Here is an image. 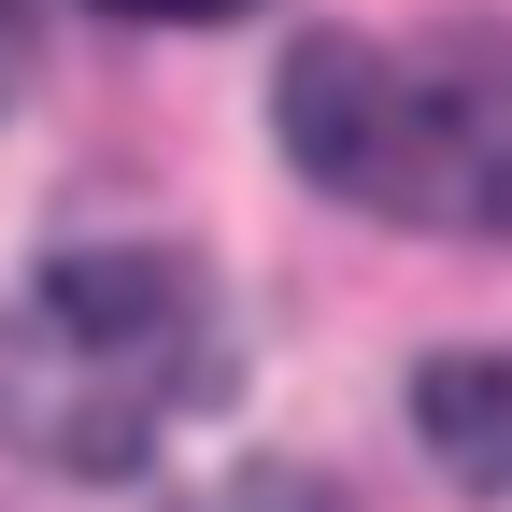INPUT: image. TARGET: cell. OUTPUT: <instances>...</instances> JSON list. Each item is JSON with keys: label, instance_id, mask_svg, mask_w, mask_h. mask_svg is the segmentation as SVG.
<instances>
[{"label": "cell", "instance_id": "277c9868", "mask_svg": "<svg viewBox=\"0 0 512 512\" xmlns=\"http://www.w3.org/2000/svg\"><path fill=\"white\" fill-rule=\"evenodd\" d=\"M100 15H157V29H214V15H256V0H100Z\"/></svg>", "mask_w": 512, "mask_h": 512}, {"label": "cell", "instance_id": "7a4b0ae2", "mask_svg": "<svg viewBox=\"0 0 512 512\" xmlns=\"http://www.w3.org/2000/svg\"><path fill=\"white\" fill-rule=\"evenodd\" d=\"M214 399V285L171 242H72L0 299V456L128 484Z\"/></svg>", "mask_w": 512, "mask_h": 512}, {"label": "cell", "instance_id": "6da1fadb", "mask_svg": "<svg viewBox=\"0 0 512 512\" xmlns=\"http://www.w3.org/2000/svg\"><path fill=\"white\" fill-rule=\"evenodd\" d=\"M271 128L328 200H356L384 228L512 242V29L498 15H441L413 43L313 29V43H285Z\"/></svg>", "mask_w": 512, "mask_h": 512}, {"label": "cell", "instance_id": "5b68a950", "mask_svg": "<svg viewBox=\"0 0 512 512\" xmlns=\"http://www.w3.org/2000/svg\"><path fill=\"white\" fill-rule=\"evenodd\" d=\"M15 100H29V15L0 0V114H15Z\"/></svg>", "mask_w": 512, "mask_h": 512}, {"label": "cell", "instance_id": "3957f363", "mask_svg": "<svg viewBox=\"0 0 512 512\" xmlns=\"http://www.w3.org/2000/svg\"><path fill=\"white\" fill-rule=\"evenodd\" d=\"M413 427L441 441L456 484H512V342L427 356V370H413Z\"/></svg>", "mask_w": 512, "mask_h": 512}]
</instances>
